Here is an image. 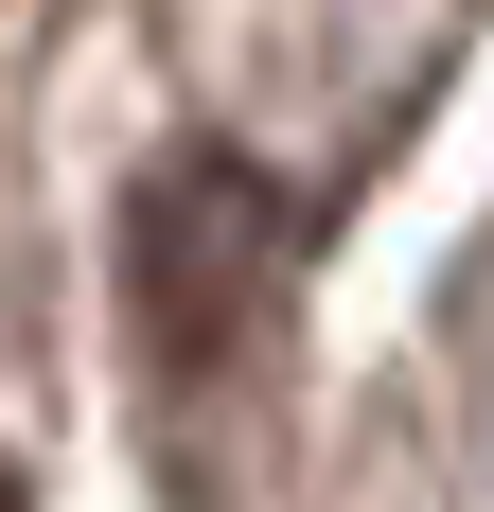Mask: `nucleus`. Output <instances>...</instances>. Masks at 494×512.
<instances>
[{
	"instance_id": "2",
	"label": "nucleus",
	"mask_w": 494,
	"mask_h": 512,
	"mask_svg": "<svg viewBox=\"0 0 494 512\" xmlns=\"http://www.w3.org/2000/svg\"><path fill=\"white\" fill-rule=\"evenodd\" d=\"M0 512H18V460H0Z\"/></svg>"
},
{
	"instance_id": "1",
	"label": "nucleus",
	"mask_w": 494,
	"mask_h": 512,
	"mask_svg": "<svg viewBox=\"0 0 494 512\" xmlns=\"http://www.w3.org/2000/svg\"><path fill=\"white\" fill-rule=\"evenodd\" d=\"M283 336H300V212L265 195V159H230V142L142 159V195H124V371H142V424L177 460H212L283 389Z\"/></svg>"
}]
</instances>
